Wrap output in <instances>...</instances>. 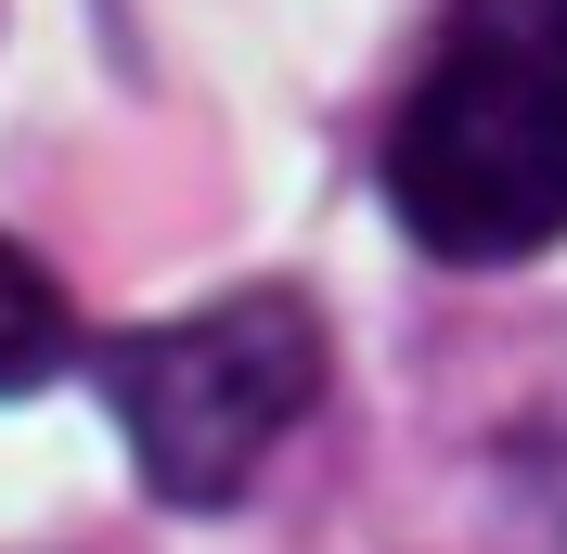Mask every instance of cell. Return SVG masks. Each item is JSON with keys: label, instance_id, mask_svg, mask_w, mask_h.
<instances>
[{"label": "cell", "instance_id": "obj_1", "mask_svg": "<svg viewBox=\"0 0 567 554\" xmlns=\"http://www.w3.org/2000/svg\"><path fill=\"white\" fill-rule=\"evenodd\" d=\"M388 207L425 258L503 271L567 233V0H464L388 130Z\"/></svg>", "mask_w": 567, "mask_h": 554}, {"label": "cell", "instance_id": "obj_3", "mask_svg": "<svg viewBox=\"0 0 567 554\" xmlns=\"http://www.w3.org/2000/svg\"><path fill=\"white\" fill-rule=\"evenodd\" d=\"M65 361H78V310H65V284L39 271L27 245H0V400L52 387Z\"/></svg>", "mask_w": 567, "mask_h": 554}, {"label": "cell", "instance_id": "obj_2", "mask_svg": "<svg viewBox=\"0 0 567 554\" xmlns=\"http://www.w3.org/2000/svg\"><path fill=\"white\" fill-rule=\"evenodd\" d=\"M104 400H116V439H130L142 490L207 516V503H246V478L271 464L322 400V322L310 297L284 284H246L219 310H181L155 336H116L104 348Z\"/></svg>", "mask_w": 567, "mask_h": 554}]
</instances>
